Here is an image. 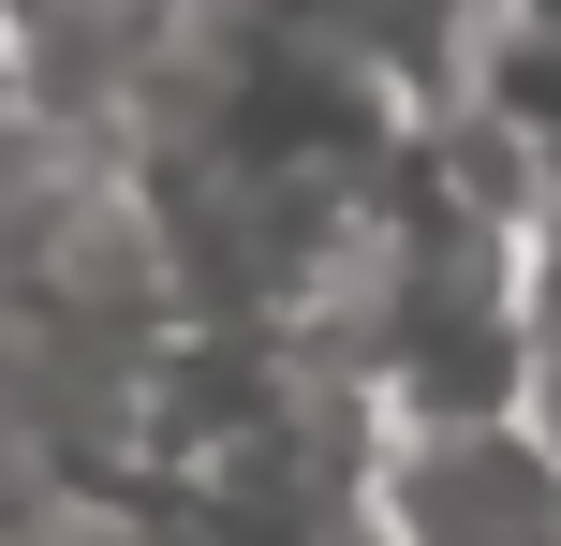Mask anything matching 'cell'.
I'll use <instances>...</instances> for the list:
<instances>
[{
  "label": "cell",
  "mask_w": 561,
  "mask_h": 546,
  "mask_svg": "<svg viewBox=\"0 0 561 546\" xmlns=\"http://www.w3.org/2000/svg\"><path fill=\"white\" fill-rule=\"evenodd\" d=\"M355 518L369 546H561V443L517 399H385Z\"/></svg>",
  "instance_id": "cell-1"
},
{
  "label": "cell",
  "mask_w": 561,
  "mask_h": 546,
  "mask_svg": "<svg viewBox=\"0 0 561 546\" xmlns=\"http://www.w3.org/2000/svg\"><path fill=\"white\" fill-rule=\"evenodd\" d=\"M473 133L547 163L561 207V0H473Z\"/></svg>",
  "instance_id": "cell-2"
},
{
  "label": "cell",
  "mask_w": 561,
  "mask_h": 546,
  "mask_svg": "<svg viewBox=\"0 0 561 546\" xmlns=\"http://www.w3.org/2000/svg\"><path fill=\"white\" fill-rule=\"evenodd\" d=\"M517 414L561 443V207L517 236Z\"/></svg>",
  "instance_id": "cell-3"
}]
</instances>
